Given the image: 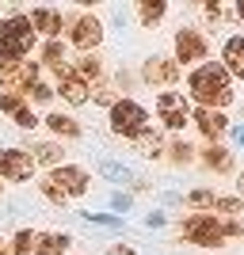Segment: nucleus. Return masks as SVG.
<instances>
[{"label":"nucleus","mask_w":244,"mask_h":255,"mask_svg":"<svg viewBox=\"0 0 244 255\" xmlns=\"http://www.w3.org/2000/svg\"><path fill=\"white\" fill-rule=\"evenodd\" d=\"M191 96L199 99L206 111H214V107H225L229 99H233V92H229V73H225V65H199L191 73Z\"/></svg>","instance_id":"nucleus-1"},{"label":"nucleus","mask_w":244,"mask_h":255,"mask_svg":"<svg viewBox=\"0 0 244 255\" xmlns=\"http://www.w3.org/2000/svg\"><path fill=\"white\" fill-rule=\"evenodd\" d=\"M34 46V27L27 15H8V19L0 23V57L4 61H19L27 57Z\"/></svg>","instance_id":"nucleus-2"},{"label":"nucleus","mask_w":244,"mask_h":255,"mask_svg":"<svg viewBox=\"0 0 244 255\" xmlns=\"http://www.w3.org/2000/svg\"><path fill=\"white\" fill-rule=\"evenodd\" d=\"M84 191H88V175L80 168H53L50 179L42 183V194L57 206H65L69 198H76V194H84Z\"/></svg>","instance_id":"nucleus-3"},{"label":"nucleus","mask_w":244,"mask_h":255,"mask_svg":"<svg viewBox=\"0 0 244 255\" xmlns=\"http://www.w3.org/2000/svg\"><path fill=\"white\" fill-rule=\"evenodd\" d=\"M111 129H115L118 137H141V133L149 129L145 107L134 103V99H118V103H111Z\"/></svg>","instance_id":"nucleus-4"},{"label":"nucleus","mask_w":244,"mask_h":255,"mask_svg":"<svg viewBox=\"0 0 244 255\" xmlns=\"http://www.w3.org/2000/svg\"><path fill=\"white\" fill-rule=\"evenodd\" d=\"M0 84L8 88V92H27L31 96L34 88L42 84L38 80V65H31V61H0Z\"/></svg>","instance_id":"nucleus-5"},{"label":"nucleus","mask_w":244,"mask_h":255,"mask_svg":"<svg viewBox=\"0 0 244 255\" xmlns=\"http://www.w3.org/2000/svg\"><path fill=\"white\" fill-rule=\"evenodd\" d=\"M183 236L191 240V244H202V248H218L225 240V225L210 213H195L183 221Z\"/></svg>","instance_id":"nucleus-6"},{"label":"nucleus","mask_w":244,"mask_h":255,"mask_svg":"<svg viewBox=\"0 0 244 255\" xmlns=\"http://www.w3.org/2000/svg\"><path fill=\"white\" fill-rule=\"evenodd\" d=\"M0 175L8 183H27L34 175V160L23 149H0Z\"/></svg>","instance_id":"nucleus-7"},{"label":"nucleus","mask_w":244,"mask_h":255,"mask_svg":"<svg viewBox=\"0 0 244 255\" xmlns=\"http://www.w3.org/2000/svg\"><path fill=\"white\" fill-rule=\"evenodd\" d=\"M157 111H160V122L168 129H183L187 126V99L180 92H160L157 96Z\"/></svg>","instance_id":"nucleus-8"},{"label":"nucleus","mask_w":244,"mask_h":255,"mask_svg":"<svg viewBox=\"0 0 244 255\" xmlns=\"http://www.w3.org/2000/svg\"><path fill=\"white\" fill-rule=\"evenodd\" d=\"M176 57L180 61H202L206 57V38L199 31H191V27H183L176 34Z\"/></svg>","instance_id":"nucleus-9"},{"label":"nucleus","mask_w":244,"mask_h":255,"mask_svg":"<svg viewBox=\"0 0 244 255\" xmlns=\"http://www.w3.org/2000/svg\"><path fill=\"white\" fill-rule=\"evenodd\" d=\"M0 111H4V115H11V118H15V126H23V129H31L34 122H38V118H34V111L23 103L15 92H0Z\"/></svg>","instance_id":"nucleus-10"},{"label":"nucleus","mask_w":244,"mask_h":255,"mask_svg":"<svg viewBox=\"0 0 244 255\" xmlns=\"http://www.w3.org/2000/svg\"><path fill=\"white\" fill-rule=\"evenodd\" d=\"M99 34H103V27H99V19H92V15H80V19L73 23V46L76 50H92V46L99 42Z\"/></svg>","instance_id":"nucleus-11"},{"label":"nucleus","mask_w":244,"mask_h":255,"mask_svg":"<svg viewBox=\"0 0 244 255\" xmlns=\"http://www.w3.org/2000/svg\"><path fill=\"white\" fill-rule=\"evenodd\" d=\"M57 96H61L65 99V103H84V99H88V88H84V80H80V76H76V73H65V69H61V73H57Z\"/></svg>","instance_id":"nucleus-12"},{"label":"nucleus","mask_w":244,"mask_h":255,"mask_svg":"<svg viewBox=\"0 0 244 255\" xmlns=\"http://www.w3.org/2000/svg\"><path fill=\"white\" fill-rule=\"evenodd\" d=\"M176 76H180V65L176 61H164V57L145 61V80L149 84H176Z\"/></svg>","instance_id":"nucleus-13"},{"label":"nucleus","mask_w":244,"mask_h":255,"mask_svg":"<svg viewBox=\"0 0 244 255\" xmlns=\"http://www.w3.org/2000/svg\"><path fill=\"white\" fill-rule=\"evenodd\" d=\"M31 27H38L42 34L57 38V34L65 31V19H61V11H53V8H38V11L31 15Z\"/></svg>","instance_id":"nucleus-14"},{"label":"nucleus","mask_w":244,"mask_h":255,"mask_svg":"<svg viewBox=\"0 0 244 255\" xmlns=\"http://www.w3.org/2000/svg\"><path fill=\"white\" fill-rule=\"evenodd\" d=\"M69 252V236L61 233H34V255H65Z\"/></svg>","instance_id":"nucleus-15"},{"label":"nucleus","mask_w":244,"mask_h":255,"mask_svg":"<svg viewBox=\"0 0 244 255\" xmlns=\"http://www.w3.org/2000/svg\"><path fill=\"white\" fill-rule=\"evenodd\" d=\"M195 122H199V129L206 133V137H222L225 126H229L222 111H206V107H199V111H195Z\"/></svg>","instance_id":"nucleus-16"},{"label":"nucleus","mask_w":244,"mask_h":255,"mask_svg":"<svg viewBox=\"0 0 244 255\" xmlns=\"http://www.w3.org/2000/svg\"><path fill=\"white\" fill-rule=\"evenodd\" d=\"M222 57H225V73H233V76L244 80V38H229Z\"/></svg>","instance_id":"nucleus-17"},{"label":"nucleus","mask_w":244,"mask_h":255,"mask_svg":"<svg viewBox=\"0 0 244 255\" xmlns=\"http://www.w3.org/2000/svg\"><path fill=\"white\" fill-rule=\"evenodd\" d=\"M46 126H50L53 133H65V137H80V126H76L69 115H50V118H46Z\"/></svg>","instance_id":"nucleus-18"},{"label":"nucleus","mask_w":244,"mask_h":255,"mask_svg":"<svg viewBox=\"0 0 244 255\" xmlns=\"http://www.w3.org/2000/svg\"><path fill=\"white\" fill-rule=\"evenodd\" d=\"M202 160H206V168H214V171H229L233 168V156H229L225 149H218V145L202 152Z\"/></svg>","instance_id":"nucleus-19"},{"label":"nucleus","mask_w":244,"mask_h":255,"mask_svg":"<svg viewBox=\"0 0 244 255\" xmlns=\"http://www.w3.org/2000/svg\"><path fill=\"white\" fill-rule=\"evenodd\" d=\"M31 160H38V164H57V160H61V149H57V145H34Z\"/></svg>","instance_id":"nucleus-20"},{"label":"nucleus","mask_w":244,"mask_h":255,"mask_svg":"<svg viewBox=\"0 0 244 255\" xmlns=\"http://www.w3.org/2000/svg\"><path fill=\"white\" fill-rule=\"evenodd\" d=\"M11 255H34V233H31V229L15 233V244H11Z\"/></svg>","instance_id":"nucleus-21"},{"label":"nucleus","mask_w":244,"mask_h":255,"mask_svg":"<svg viewBox=\"0 0 244 255\" xmlns=\"http://www.w3.org/2000/svg\"><path fill=\"white\" fill-rule=\"evenodd\" d=\"M138 15H141V23H157L160 15H164V0H145L138 8Z\"/></svg>","instance_id":"nucleus-22"},{"label":"nucleus","mask_w":244,"mask_h":255,"mask_svg":"<svg viewBox=\"0 0 244 255\" xmlns=\"http://www.w3.org/2000/svg\"><path fill=\"white\" fill-rule=\"evenodd\" d=\"M76 76H80V80H99V61H96V57H80Z\"/></svg>","instance_id":"nucleus-23"},{"label":"nucleus","mask_w":244,"mask_h":255,"mask_svg":"<svg viewBox=\"0 0 244 255\" xmlns=\"http://www.w3.org/2000/svg\"><path fill=\"white\" fill-rule=\"evenodd\" d=\"M187 206H195V210H210V206H218V198H214L210 191H195L191 198H187Z\"/></svg>","instance_id":"nucleus-24"},{"label":"nucleus","mask_w":244,"mask_h":255,"mask_svg":"<svg viewBox=\"0 0 244 255\" xmlns=\"http://www.w3.org/2000/svg\"><path fill=\"white\" fill-rule=\"evenodd\" d=\"M138 145H141V152H145V156H157V152H160V137H157V133H149V129L138 137Z\"/></svg>","instance_id":"nucleus-25"},{"label":"nucleus","mask_w":244,"mask_h":255,"mask_svg":"<svg viewBox=\"0 0 244 255\" xmlns=\"http://www.w3.org/2000/svg\"><path fill=\"white\" fill-rule=\"evenodd\" d=\"M46 65H53V69H57V73H61V57H65V50H61V42H50L46 46Z\"/></svg>","instance_id":"nucleus-26"},{"label":"nucleus","mask_w":244,"mask_h":255,"mask_svg":"<svg viewBox=\"0 0 244 255\" xmlns=\"http://www.w3.org/2000/svg\"><path fill=\"white\" fill-rule=\"evenodd\" d=\"M172 160H176V164H187V160H191V149H187L183 141H176V145H172Z\"/></svg>","instance_id":"nucleus-27"},{"label":"nucleus","mask_w":244,"mask_h":255,"mask_svg":"<svg viewBox=\"0 0 244 255\" xmlns=\"http://www.w3.org/2000/svg\"><path fill=\"white\" fill-rule=\"evenodd\" d=\"M103 175H111V179H130V171H122L118 164H103Z\"/></svg>","instance_id":"nucleus-28"},{"label":"nucleus","mask_w":244,"mask_h":255,"mask_svg":"<svg viewBox=\"0 0 244 255\" xmlns=\"http://www.w3.org/2000/svg\"><path fill=\"white\" fill-rule=\"evenodd\" d=\"M214 210H225V213H237V210H241V202H237V198H218V206H214Z\"/></svg>","instance_id":"nucleus-29"},{"label":"nucleus","mask_w":244,"mask_h":255,"mask_svg":"<svg viewBox=\"0 0 244 255\" xmlns=\"http://www.w3.org/2000/svg\"><path fill=\"white\" fill-rule=\"evenodd\" d=\"M53 96V92H50V88H46V84H38V88H34V92H31V99H38V103H46V99H50Z\"/></svg>","instance_id":"nucleus-30"},{"label":"nucleus","mask_w":244,"mask_h":255,"mask_svg":"<svg viewBox=\"0 0 244 255\" xmlns=\"http://www.w3.org/2000/svg\"><path fill=\"white\" fill-rule=\"evenodd\" d=\"M111 255H134V252H130V248H122V244H118V248H111Z\"/></svg>","instance_id":"nucleus-31"},{"label":"nucleus","mask_w":244,"mask_h":255,"mask_svg":"<svg viewBox=\"0 0 244 255\" xmlns=\"http://www.w3.org/2000/svg\"><path fill=\"white\" fill-rule=\"evenodd\" d=\"M0 255H8V244H4V240H0Z\"/></svg>","instance_id":"nucleus-32"},{"label":"nucleus","mask_w":244,"mask_h":255,"mask_svg":"<svg viewBox=\"0 0 244 255\" xmlns=\"http://www.w3.org/2000/svg\"><path fill=\"white\" fill-rule=\"evenodd\" d=\"M237 11H241V19H244V0H241V8H237Z\"/></svg>","instance_id":"nucleus-33"},{"label":"nucleus","mask_w":244,"mask_h":255,"mask_svg":"<svg viewBox=\"0 0 244 255\" xmlns=\"http://www.w3.org/2000/svg\"><path fill=\"white\" fill-rule=\"evenodd\" d=\"M241 191H244V175H241Z\"/></svg>","instance_id":"nucleus-34"}]
</instances>
